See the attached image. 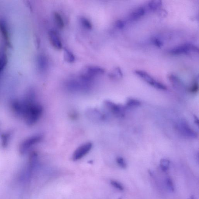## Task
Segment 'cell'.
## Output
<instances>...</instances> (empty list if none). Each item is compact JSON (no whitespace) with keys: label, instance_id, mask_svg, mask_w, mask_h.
Instances as JSON below:
<instances>
[{"label":"cell","instance_id":"1","mask_svg":"<svg viewBox=\"0 0 199 199\" xmlns=\"http://www.w3.org/2000/svg\"><path fill=\"white\" fill-rule=\"evenodd\" d=\"M43 107L40 104L35 101L29 105L26 109L23 117L26 123L30 126L35 124L42 115Z\"/></svg>","mask_w":199,"mask_h":199},{"label":"cell","instance_id":"2","mask_svg":"<svg viewBox=\"0 0 199 199\" xmlns=\"http://www.w3.org/2000/svg\"><path fill=\"white\" fill-rule=\"evenodd\" d=\"M93 83L87 82L78 76L69 79L66 82L65 87L70 92H87L91 89Z\"/></svg>","mask_w":199,"mask_h":199},{"label":"cell","instance_id":"3","mask_svg":"<svg viewBox=\"0 0 199 199\" xmlns=\"http://www.w3.org/2000/svg\"><path fill=\"white\" fill-rule=\"evenodd\" d=\"M105 72V69L101 67L87 66L83 68L79 76L87 82L93 83L94 79L96 76L104 74Z\"/></svg>","mask_w":199,"mask_h":199},{"label":"cell","instance_id":"4","mask_svg":"<svg viewBox=\"0 0 199 199\" xmlns=\"http://www.w3.org/2000/svg\"><path fill=\"white\" fill-rule=\"evenodd\" d=\"M135 73L138 76L144 80L152 87H154V88L164 91L167 89V87L163 83L156 80L147 72L137 70L135 71Z\"/></svg>","mask_w":199,"mask_h":199},{"label":"cell","instance_id":"5","mask_svg":"<svg viewBox=\"0 0 199 199\" xmlns=\"http://www.w3.org/2000/svg\"><path fill=\"white\" fill-rule=\"evenodd\" d=\"M176 128L178 131L182 135L189 139H196L198 134L189 125L188 123L184 120H181L178 122L176 125Z\"/></svg>","mask_w":199,"mask_h":199},{"label":"cell","instance_id":"6","mask_svg":"<svg viewBox=\"0 0 199 199\" xmlns=\"http://www.w3.org/2000/svg\"><path fill=\"white\" fill-rule=\"evenodd\" d=\"M199 52L198 48L192 44L186 43L176 47L170 51V53L173 55L186 54L191 53Z\"/></svg>","mask_w":199,"mask_h":199},{"label":"cell","instance_id":"7","mask_svg":"<svg viewBox=\"0 0 199 199\" xmlns=\"http://www.w3.org/2000/svg\"><path fill=\"white\" fill-rule=\"evenodd\" d=\"M105 105L108 109L115 116L121 118L125 117L126 111V107L125 106L109 101H105Z\"/></svg>","mask_w":199,"mask_h":199},{"label":"cell","instance_id":"8","mask_svg":"<svg viewBox=\"0 0 199 199\" xmlns=\"http://www.w3.org/2000/svg\"><path fill=\"white\" fill-rule=\"evenodd\" d=\"M42 139V135L38 134L25 139L20 145L19 150L20 153L22 154H25L31 147L39 143Z\"/></svg>","mask_w":199,"mask_h":199},{"label":"cell","instance_id":"9","mask_svg":"<svg viewBox=\"0 0 199 199\" xmlns=\"http://www.w3.org/2000/svg\"><path fill=\"white\" fill-rule=\"evenodd\" d=\"M92 143L89 142L80 146L73 153V160L74 161H78L83 158L92 149Z\"/></svg>","mask_w":199,"mask_h":199},{"label":"cell","instance_id":"10","mask_svg":"<svg viewBox=\"0 0 199 199\" xmlns=\"http://www.w3.org/2000/svg\"><path fill=\"white\" fill-rule=\"evenodd\" d=\"M49 37L51 44L55 48L61 49L62 48V44L57 32L54 30L49 32Z\"/></svg>","mask_w":199,"mask_h":199},{"label":"cell","instance_id":"11","mask_svg":"<svg viewBox=\"0 0 199 199\" xmlns=\"http://www.w3.org/2000/svg\"><path fill=\"white\" fill-rule=\"evenodd\" d=\"M168 79L175 89L179 92H184V86L178 77L174 74H171L168 76Z\"/></svg>","mask_w":199,"mask_h":199},{"label":"cell","instance_id":"12","mask_svg":"<svg viewBox=\"0 0 199 199\" xmlns=\"http://www.w3.org/2000/svg\"><path fill=\"white\" fill-rule=\"evenodd\" d=\"M37 63L39 71L41 73H45L48 67V62L47 58L45 55L39 54L37 58Z\"/></svg>","mask_w":199,"mask_h":199},{"label":"cell","instance_id":"13","mask_svg":"<svg viewBox=\"0 0 199 199\" xmlns=\"http://www.w3.org/2000/svg\"><path fill=\"white\" fill-rule=\"evenodd\" d=\"M146 8L140 6L134 10L129 15V20L130 21H135L139 20L145 14Z\"/></svg>","mask_w":199,"mask_h":199},{"label":"cell","instance_id":"14","mask_svg":"<svg viewBox=\"0 0 199 199\" xmlns=\"http://www.w3.org/2000/svg\"><path fill=\"white\" fill-rule=\"evenodd\" d=\"M109 76L114 80H118L123 78V72L121 68L119 67H116L109 73Z\"/></svg>","mask_w":199,"mask_h":199},{"label":"cell","instance_id":"15","mask_svg":"<svg viewBox=\"0 0 199 199\" xmlns=\"http://www.w3.org/2000/svg\"><path fill=\"white\" fill-rule=\"evenodd\" d=\"M162 6V1L159 0H154L149 1L147 5V8L151 11H156L159 10Z\"/></svg>","mask_w":199,"mask_h":199},{"label":"cell","instance_id":"16","mask_svg":"<svg viewBox=\"0 0 199 199\" xmlns=\"http://www.w3.org/2000/svg\"><path fill=\"white\" fill-rule=\"evenodd\" d=\"M63 57L66 62L68 63L74 62L75 61V57L73 53L68 49H65L63 52Z\"/></svg>","mask_w":199,"mask_h":199},{"label":"cell","instance_id":"17","mask_svg":"<svg viewBox=\"0 0 199 199\" xmlns=\"http://www.w3.org/2000/svg\"><path fill=\"white\" fill-rule=\"evenodd\" d=\"M54 22L57 26L59 29H63L64 26V23L62 18L58 12H54Z\"/></svg>","mask_w":199,"mask_h":199},{"label":"cell","instance_id":"18","mask_svg":"<svg viewBox=\"0 0 199 199\" xmlns=\"http://www.w3.org/2000/svg\"><path fill=\"white\" fill-rule=\"evenodd\" d=\"M141 104V103L136 99L130 98L127 100L126 103V107L134 108L139 107Z\"/></svg>","mask_w":199,"mask_h":199},{"label":"cell","instance_id":"19","mask_svg":"<svg viewBox=\"0 0 199 199\" xmlns=\"http://www.w3.org/2000/svg\"><path fill=\"white\" fill-rule=\"evenodd\" d=\"M79 21L81 24L84 28L87 30H91L92 28V25L89 20L84 16L80 18Z\"/></svg>","mask_w":199,"mask_h":199},{"label":"cell","instance_id":"20","mask_svg":"<svg viewBox=\"0 0 199 199\" xmlns=\"http://www.w3.org/2000/svg\"><path fill=\"white\" fill-rule=\"evenodd\" d=\"M170 165V161L168 159H162L160 162V167L162 171L166 172L169 169Z\"/></svg>","mask_w":199,"mask_h":199},{"label":"cell","instance_id":"21","mask_svg":"<svg viewBox=\"0 0 199 199\" xmlns=\"http://www.w3.org/2000/svg\"><path fill=\"white\" fill-rule=\"evenodd\" d=\"M199 90V84L198 81L195 80L191 86L189 87L188 91L192 93H196L198 92Z\"/></svg>","mask_w":199,"mask_h":199},{"label":"cell","instance_id":"22","mask_svg":"<svg viewBox=\"0 0 199 199\" xmlns=\"http://www.w3.org/2000/svg\"><path fill=\"white\" fill-rule=\"evenodd\" d=\"M10 137V134L9 133L2 134L1 136V141H2V145L3 148H6L8 145Z\"/></svg>","mask_w":199,"mask_h":199},{"label":"cell","instance_id":"23","mask_svg":"<svg viewBox=\"0 0 199 199\" xmlns=\"http://www.w3.org/2000/svg\"><path fill=\"white\" fill-rule=\"evenodd\" d=\"M116 162L118 165L121 168L125 169L127 167V164L123 158L121 157H118L116 158Z\"/></svg>","mask_w":199,"mask_h":199},{"label":"cell","instance_id":"24","mask_svg":"<svg viewBox=\"0 0 199 199\" xmlns=\"http://www.w3.org/2000/svg\"><path fill=\"white\" fill-rule=\"evenodd\" d=\"M166 183H167V187H168L170 191L172 192H174L175 191L174 186L172 179L170 178H167V180H166Z\"/></svg>","mask_w":199,"mask_h":199},{"label":"cell","instance_id":"25","mask_svg":"<svg viewBox=\"0 0 199 199\" xmlns=\"http://www.w3.org/2000/svg\"><path fill=\"white\" fill-rule=\"evenodd\" d=\"M111 184L114 187L117 189L120 190V191H123L124 190L123 186L117 181L112 180L111 181Z\"/></svg>","mask_w":199,"mask_h":199},{"label":"cell","instance_id":"26","mask_svg":"<svg viewBox=\"0 0 199 199\" xmlns=\"http://www.w3.org/2000/svg\"><path fill=\"white\" fill-rule=\"evenodd\" d=\"M152 42L155 46L158 48H161L163 46V43L161 40L156 37H154L152 39Z\"/></svg>","mask_w":199,"mask_h":199},{"label":"cell","instance_id":"27","mask_svg":"<svg viewBox=\"0 0 199 199\" xmlns=\"http://www.w3.org/2000/svg\"><path fill=\"white\" fill-rule=\"evenodd\" d=\"M125 25V22L122 20H119L115 22V26L118 29H122Z\"/></svg>","mask_w":199,"mask_h":199},{"label":"cell","instance_id":"28","mask_svg":"<svg viewBox=\"0 0 199 199\" xmlns=\"http://www.w3.org/2000/svg\"><path fill=\"white\" fill-rule=\"evenodd\" d=\"M194 122L195 124L197 126H199V120L197 117L196 116H194Z\"/></svg>","mask_w":199,"mask_h":199},{"label":"cell","instance_id":"29","mask_svg":"<svg viewBox=\"0 0 199 199\" xmlns=\"http://www.w3.org/2000/svg\"><path fill=\"white\" fill-rule=\"evenodd\" d=\"M191 199H194V197H193V196H192V197H191Z\"/></svg>","mask_w":199,"mask_h":199}]
</instances>
